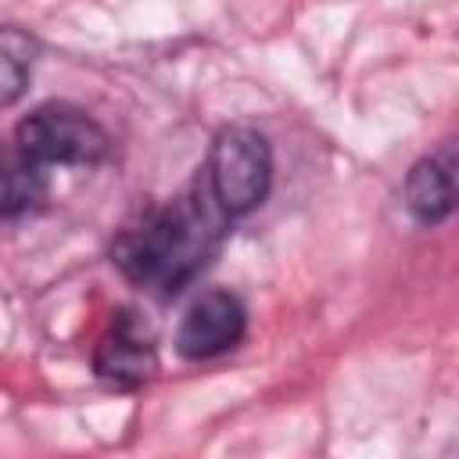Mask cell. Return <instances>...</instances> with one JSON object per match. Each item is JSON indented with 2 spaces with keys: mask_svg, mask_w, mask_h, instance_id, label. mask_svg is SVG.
Segmentation results:
<instances>
[{
  "mask_svg": "<svg viewBox=\"0 0 459 459\" xmlns=\"http://www.w3.org/2000/svg\"><path fill=\"white\" fill-rule=\"evenodd\" d=\"M226 222L230 215L212 197L204 176H197L186 194L161 208H151L118 237L115 265L133 283L169 298L204 269L226 233Z\"/></svg>",
  "mask_w": 459,
  "mask_h": 459,
  "instance_id": "obj_1",
  "label": "cell"
},
{
  "mask_svg": "<svg viewBox=\"0 0 459 459\" xmlns=\"http://www.w3.org/2000/svg\"><path fill=\"white\" fill-rule=\"evenodd\" d=\"M212 197L230 219L247 215L258 208L273 183V151L269 140L258 129L233 126L222 129L208 151V161L201 169Z\"/></svg>",
  "mask_w": 459,
  "mask_h": 459,
  "instance_id": "obj_2",
  "label": "cell"
},
{
  "mask_svg": "<svg viewBox=\"0 0 459 459\" xmlns=\"http://www.w3.org/2000/svg\"><path fill=\"white\" fill-rule=\"evenodd\" d=\"M108 133L72 104H43L14 129V154L50 165H97L108 154Z\"/></svg>",
  "mask_w": 459,
  "mask_h": 459,
  "instance_id": "obj_3",
  "label": "cell"
},
{
  "mask_svg": "<svg viewBox=\"0 0 459 459\" xmlns=\"http://www.w3.org/2000/svg\"><path fill=\"white\" fill-rule=\"evenodd\" d=\"M244 326H247V312L237 294L204 290L183 312V323L176 330V351L190 362L215 359L230 348H237V341L244 337Z\"/></svg>",
  "mask_w": 459,
  "mask_h": 459,
  "instance_id": "obj_4",
  "label": "cell"
},
{
  "mask_svg": "<svg viewBox=\"0 0 459 459\" xmlns=\"http://www.w3.org/2000/svg\"><path fill=\"white\" fill-rule=\"evenodd\" d=\"M93 369L111 387H140L158 369L154 337L136 312H115L93 351Z\"/></svg>",
  "mask_w": 459,
  "mask_h": 459,
  "instance_id": "obj_5",
  "label": "cell"
},
{
  "mask_svg": "<svg viewBox=\"0 0 459 459\" xmlns=\"http://www.w3.org/2000/svg\"><path fill=\"white\" fill-rule=\"evenodd\" d=\"M405 208L423 226H434L459 208V133L441 140L409 169Z\"/></svg>",
  "mask_w": 459,
  "mask_h": 459,
  "instance_id": "obj_6",
  "label": "cell"
},
{
  "mask_svg": "<svg viewBox=\"0 0 459 459\" xmlns=\"http://www.w3.org/2000/svg\"><path fill=\"white\" fill-rule=\"evenodd\" d=\"M47 201V169L14 154L4 172V219L14 222L25 212H36Z\"/></svg>",
  "mask_w": 459,
  "mask_h": 459,
  "instance_id": "obj_7",
  "label": "cell"
},
{
  "mask_svg": "<svg viewBox=\"0 0 459 459\" xmlns=\"http://www.w3.org/2000/svg\"><path fill=\"white\" fill-rule=\"evenodd\" d=\"M32 54H36V43L18 32L14 25H7L0 32V75H4V104H14L18 93L25 90L29 82V72H32Z\"/></svg>",
  "mask_w": 459,
  "mask_h": 459,
  "instance_id": "obj_8",
  "label": "cell"
}]
</instances>
